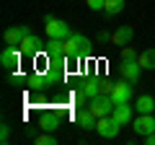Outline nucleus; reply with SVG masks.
Returning a JSON list of instances; mask_svg holds the SVG:
<instances>
[{
    "label": "nucleus",
    "mask_w": 155,
    "mask_h": 145,
    "mask_svg": "<svg viewBox=\"0 0 155 145\" xmlns=\"http://www.w3.org/2000/svg\"><path fill=\"white\" fill-rule=\"evenodd\" d=\"M44 29H47V36L49 39H67L72 34L70 26L62 18H54V16H44Z\"/></svg>",
    "instance_id": "nucleus-1"
},
{
    "label": "nucleus",
    "mask_w": 155,
    "mask_h": 145,
    "mask_svg": "<svg viewBox=\"0 0 155 145\" xmlns=\"http://www.w3.org/2000/svg\"><path fill=\"white\" fill-rule=\"evenodd\" d=\"M47 86H49V80H47V75L41 70H34L26 75V88L31 91V93H39V91H44Z\"/></svg>",
    "instance_id": "nucleus-11"
},
{
    "label": "nucleus",
    "mask_w": 155,
    "mask_h": 145,
    "mask_svg": "<svg viewBox=\"0 0 155 145\" xmlns=\"http://www.w3.org/2000/svg\"><path fill=\"white\" fill-rule=\"evenodd\" d=\"M80 86H83V91L88 93V99H93V96L101 93V78H85Z\"/></svg>",
    "instance_id": "nucleus-19"
},
{
    "label": "nucleus",
    "mask_w": 155,
    "mask_h": 145,
    "mask_svg": "<svg viewBox=\"0 0 155 145\" xmlns=\"http://www.w3.org/2000/svg\"><path fill=\"white\" fill-rule=\"evenodd\" d=\"M124 11V0H106L104 3V13L106 16H119Z\"/></svg>",
    "instance_id": "nucleus-20"
},
{
    "label": "nucleus",
    "mask_w": 155,
    "mask_h": 145,
    "mask_svg": "<svg viewBox=\"0 0 155 145\" xmlns=\"http://www.w3.org/2000/svg\"><path fill=\"white\" fill-rule=\"evenodd\" d=\"M44 52H47V57H49V62L65 65V60H67V55H65V39H49Z\"/></svg>",
    "instance_id": "nucleus-8"
},
{
    "label": "nucleus",
    "mask_w": 155,
    "mask_h": 145,
    "mask_svg": "<svg viewBox=\"0 0 155 145\" xmlns=\"http://www.w3.org/2000/svg\"><path fill=\"white\" fill-rule=\"evenodd\" d=\"M18 49H21L23 57H31V60H34L36 55H41V52L47 49V44L39 39L36 34H26V36H23V42L18 44Z\"/></svg>",
    "instance_id": "nucleus-2"
},
{
    "label": "nucleus",
    "mask_w": 155,
    "mask_h": 145,
    "mask_svg": "<svg viewBox=\"0 0 155 145\" xmlns=\"http://www.w3.org/2000/svg\"><path fill=\"white\" fill-rule=\"evenodd\" d=\"M98 42H101V44H106V42H111V34L101 31V34H98Z\"/></svg>",
    "instance_id": "nucleus-26"
},
{
    "label": "nucleus",
    "mask_w": 155,
    "mask_h": 145,
    "mask_svg": "<svg viewBox=\"0 0 155 145\" xmlns=\"http://www.w3.org/2000/svg\"><path fill=\"white\" fill-rule=\"evenodd\" d=\"M75 124H78V127H83V130H96L98 117L91 112L88 106H80V109H78V114H75Z\"/></svg>",
    "instance_id": "nucleus-10"
},
{
    "label": "nucleus",
    "mask_w": 155,
    "mask_h": 145,
    "mask_svg": "<svg viewBox=\"0 0 155 145\" xmlns=\"http://www.w3.org/2000/svg\"><path fill=\"white\" fill-rule=\"evenodd\" d=\"M134 39V31H132V26H119L114 34H111V44L116 47V49H122V47H127L129 42Z\"/></svg>",
    "instance_id": "nucleus-13"
},
{
    "label": "nucleus",
    "mask_w": 155,
    "mask_h": 145,
    "mask_svg": "<svg viewBox=\"0 0 155 145\" xmlns=\"http://www.w3.org/2000/svg\"><path fill=\"white\" fill-rule=\"evenodd\" d=\"M26 34H31V31H28V26H23V23H21V26H11L5 34H3V42H5V44H11V47H18V44L23 42V36H26Z\"/></svg>",
    "instance_id": "nucleus-12"
},
{
    "label": "nucleus",
    "mask_w": 155,
    "mask_h": 145,
    "mask_svg": "<svg viewBox=\"0 0 155 145\" xmlns=\"http://www.w3.org/2000/svg\"><path fill=\"white\" fill-rule=\"evenodd\" d=\"M140 72H142V65L140 60H122L119 62V75L129 83H140Z\"/></svg>",
    "instance_id": "nucleus-7"
},
{
    "label": "nucleus",
    "mask_w": 155,
    "mask_h": 145,
    "mask_svg": "<svg viewBox=\"0 0 155 145\" xmlns=\"http://www.w3.org/2000/svg\"><path fill=\"white\" fill-rule=\"evenodd\" d=\"M119 130H122V124L116 122L111 114H106V117H98V124H96V132L101 135L104 140H114L116 135H119Z\"/></svg>",
    "instance_id": "nucleus-5"
},
{
    "label": "nucleus",
    "mask_w": 155,
    "mask_h": 145,
    "mask_svg": "<svg viewBox=\"0 0 155 145\" xmlns=\"http://www.w3.org/2000/svg\"><path fill=\"white\" fill-rule=\"evenodd\" d=\"M104 3L106 0H85V5H88L91 11H104Z\"/></svg>",
    "instance_id": "nucleus-24"
},
{
    "label": "nucleus",
    "mask_w": 155,
    "mask_h": 145,
    "mask_svg": "<svg viewBox=\"0 0 155 145\" xmlns=\"http://www.w3.org/2000/svg\"><path fill=\"white\" fill-rule=\"evenodd\" d=\"M134 83H129V80H114V88H111V99H114V104H127V101H132V96H134V88H132Z\"/></svg>",
    "instance_id": "nucleus-4"
},
{
    "label": "nucleus",
    "mask_w": 155,
    "mask_h": 145,
    "mask_svg": "<svg viewBox=\"0 0 155 145\" xmlns=\"http://www.w3.org/2000/svg\"><path fill=\"white\" fill-rule=\"evenodd\" d=\"M134 112L137 114H153L155 112V99L150 93H140L134 101Z\"/></svg>",
    "instance_id": "nucleus-16"
},
{
    "label": "nucleus",
    "mask_w": 155,
    "mask_h": 145,
    "mask_svg": "<svg viewBox=\"0 0 155 145\" xmlns=\"http://www.w3.org/2000/svg\"><path fill=\"white\" fill-rule=\"evenodd\" d=\"M65 55H67V60H75V62L83 60V49H80V44L72 39V34L65 39Z\"/></svg>",
    "instance_id": "nucleus-17"
},
{
    "label": "nucleus",
    "mask_w": 155,
    "mask_h": 145,
    "mask_svg": "<svg viewBox=\"0 0 155 145\" xmlns=\"http://www.w3.org/2000/svg\"><path fill=\"white\" fill-rule=\"evenodd\" d=\"M0 143H3V145H8V143H11V127H8L5 122L0 124Z\"/></svg>",
    "instance_id": "nucleus-22"
},
{
    "label": "nucleus",
    "mask_w": 155,
    "mask_h": 145,
    "mask_svg": "<svg viewBox=\"0 0 155 145\" xmlns=\"http://www.w3.org/2000/svg\"><path fill=\"white\" fill-rule=\"evenodd\" d=\"M132 130L140 135V137L153 135L155 132V117H153V114H137V117L132 119Z\"/></svg>",
    "instance_id": "nucleus-9"
},
{
    "label": "nucleus",
    "mask_w": 155,
    "mask_h": 145,
    "mask_svg": "<svg viewBox=\"0 0 155 145\" xmlns=\"http://www.w3.org/2000/svg\"><path fill=\"white\" fill-rule=\"evenodd\" d=\"M142 140H145V143H147V145H155V132H153V135H145Z\"/></svg>",
    "instance_id": "nucleus-27"
},
{
    "label": "nucleus",
    "mask_w": 155,
    "mask_h": 145,
    "mask_svg": "<svg viewBox=\"0 0 155 145\" xmlns=\"http://www.w3.org/2000/svg\"><path fill=\"white\" fill-rule=\"evenodd\" d=\"M21 49L18 47H11V44H5V49L0 52V65L5 67V70H18V65H21Z\"/></svg>",
    "instance_id": "nucleus-6"
},
{
    "label": "nucleus",
    "mask_w": 155,
    "mask_h": 145,
    "mask_svg": "<svg viewBox=\"0 0 155 145\" xmlns=\"http://www.w3.org/2000/svg\"><path fill=\"white\" fill-rule=\"evenodd\" d=\"M60 124H62V117L57 112H47L44 117L39 119V127L44 130V132H57L60 130Z\"/></svg>",
    "instance_id": "nucleus-15"
},
{
    "label": "nucleus",
    "mask_w": 155,
    "mask_h": 145,
    "mask_svg": "<svg viewBox=\"0 0 155 145\" xmlns=\"http://www.w3.org/2000/svg\"><path fill=\"white\" fill-rule=\"evenodd\" d=\"M57 137L54 132H44V135H36V145H54Z\"/></svg>",
    "instance_id": "nucleus-21"
},
{
    "label": "nucleus",
    "mask_w": 155,
    "mask_h": 145,
    "mask_svg": "<svg viewBox=\"0 0 155 145\" xmlns=\"http://www.w3.org/2000/svg\"><path fill=\"white\" fill-rule=\"evenodd\" d=\"M137 57H140V55H137V52H134L129 44H127V47H122V60H137Z\"/></svg>",
    "instance_id": "nucleus-23"
},
{
    "label": "nucleus",
    "mask_w": 155,
    "mask_h": 145,
    "mask_svg": "<svg viewBox=\"0 0 155 145\" xmlns=\"http://www.w3.org/2000/svg\"><path fill=\"white\" fill-rule=\"evenodd\" d=\"M137 60H140V65H142V70H155V47L142 49Z\"/></svg>",
    "instance_id": "nucleus-18"
},
{
    "label": "nucleus",
    "mask_w": 155,
    "mask_h": 145,
    "mask_svg": "<svg viewBox=\"0 0 155 145\" xmlns=\"http://www.w3.org/2000/svg\"><path fill=\"white\" fill-rule=\"evenodd\" d=\"M111 88H114V80L101 78V93H111Z\"/></svg>",
    "instance_id": "nucleus-25"
},
{
    "label": "nucleus",
    "mask_w": 155,
    "mask_h": 145,
    "mask_svg": "<svg viewBox=\"0 0 155 145\" xmlns=\"http://www.w3.org/2000/svg\"><path fill=\"white\" fill-rule=\"evenodd\" d=\"M114 99H111L109 93H98V96H93V99L88 101V109L96 114V117H106V114H111L114 112Z\"/></svg>",
    "instance_id": "nucleus-3"
},
{
    "label": "nucleus",
    "mask_w": 155,
    "mask_h": 145,
    "mask_svg": "<svg viewBox=\"0 0 155 145\" xmlns=\"http://www.w3.org/2000/svg\"><path fill=\"white\" fill-rule=\"evenodd\" d=\"M132 112H134V106H129V101H127V104H116L114 112H111V117H114L116 122L124 127V124H132V119H134Z\"/></svg>",
    "instance_id": "nucleus-14"
}]
</instances>
